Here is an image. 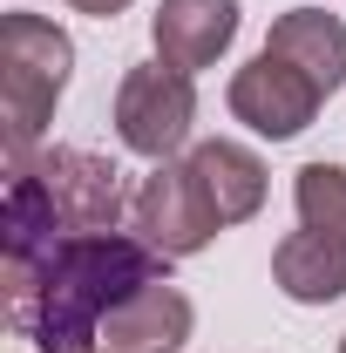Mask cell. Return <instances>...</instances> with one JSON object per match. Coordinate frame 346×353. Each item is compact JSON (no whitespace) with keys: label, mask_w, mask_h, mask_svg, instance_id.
<instances>
[{"label":"cell","mask_w":346,"mask_h":353,"mask_svg":"<svg viewBox=\"0 0 346 353\" xmlns=\"http://www.w3.org/2000/svg\"><path fill=\"white\" fill-rule=\"evenodd\" d=\"M150 279H170V259L136 231H75L41 259L7 265V326L34 340V353H88L102 340V319Z\"/></svg>","instance_id":"6da1fadb"},{"label":"cell","mask_w":346,"mask_h":353,"mask_svg":"<svg viewBox=\"0 0 346 353\" xmlns=\"http://www.w3.org/2000/svg\"><path fill=\"white\" fill-rule=\"evenodd\" d=\"M75 75V41L48 14H0V123H7V163H28L41 150L54 102Z\"/></svg>","instance_id":"7a4b0ae2"},{"label":"cell","mask_w":346,"mask_h":353,"mask_svg":"<svg viewBox=\"0 0 346 353\" xmlns=\"http://www.w3.org/2000/svg\"><path fill=\"white\" fill-rule=\"evenodd\" d=\"M197 130V75L170 61H136L116 82V143L143 163H170Z\"/></svg>","instance_id":"3957f363"},{"label":"cell","mask_w":346,"mask_h":353,"mask_svg":"<svg viewBox=\"0 0 346 353\" xmlns=\"http://www.w3.org/2000/svg\"><path fill=\"white\" fill-rule=\"evenodd\" d=\"M130 231L150 252H163V259H197V252H211L217 231H231V224L217 218V204L204 190V176L190 170V157H170V163H150V176L136 183Z\"/></svg>","instance_id":"277c9868"},{"label":"cell","mask_w":346,"mask_h":353,"mask_svg":"<svg viewBox=\"0 0 346 353\" xmlns=\"http://www.w3.org/2000/svg\"><path fill=\"white\" fill-rule=\"evenodd\" d=\"M28 170L41 176L48 204L61 218V238L75 231H123L136 190L123 183V163H109L102 150H82V143H41L28 157Z\"/></svg>","instance_id":"5b68a950"},{"label":"cell","mask_w":346,"mask_h":353,"mask_svg":"<svg viewBox=\"0 0 346 353\" xmlns=\"http://www.w3.org/2000/svg\"><path fill=\"white\" fill-rule=\"evenodd\" d=\"M319 82H305L292 61H278V54H252L238 75H231V88H224V109H231V123H245L252 136H265V143H292V136L312 130V116H319Z\"/></svg>","instance_id":"8992f818"},{"label":"cell","mask_w":346,"mask_h":353,"mask_svg":"<svg viewBox=\"0 0 346 353\" xmlns=\"http://www.w3.org/2000/svg\"><path fill=\"white\" fill-rule=\"evenodd\" d=\"M245 28V7L238 0H156L150 14V41H156V61H170L183 75L197 68H217L231 41Z\"/></svg>","instance_id":"52a82bcc"},{"label":"cell","mask_w":346,"mask_h":353,"mask_svg":"<svg viewBox=\"0 0 346 353\" xmlns=\"http://www.w3.org/2000/svg\"><path fill=\"white\" fill-rule=\"evenodd\" d=\"M197 333V306L190 292L170 279H150L143 292H130L123 306L102 319V340L95 353H183Z\"/></svg>","instance_id":"ba28073f"},{"label":"cell","mask_w":346,"mask_h":353,"mask_svg":"<svg viewBox=\"0 0 346 353\" xmlns=\"http://www.w3.org/2000/svg\"><path fill=\"white\" fill-rule=\"evenodd\" d=\"M183 157H190V170L204 176V190H211V204H217L224 224H252L265 211L272 170H265V157L252 143H238V136H204V143H190Z\"/></svg>","instance_id":"9c48e42d"},{"label":"cell","mask_w":346,"mask_h":353,"mask_svg":"<svg viewBox=\"0 0 346 353\" xmlns=\"http://www.w3.org/2000/svg\"><path fill=\"white\" fill-rule=\"evenodd\" d=\"M265 54L292 61L305 82H319V95H340L346 82V21L326 7H285L265 34Z\"/></svg>","instance_id":"30bf717a"},{"label":"cell","mask_w":346,"mask_h":353,"mask_svg":"<svg viewBox=\"0 0 346 353\" xmlns=\"http://www.w3.org/2000/svg\"><path fill=\"white\" fill-rule=\"evenodd\" d=\"M272 285L292 299V306H333L346 299V238L326 231H285L272 245Z\"/></svg>","instance_id":"8fae6325"},{"label":"cell","mask_w":346,"mask_h":353,"mask_svg":"<svg viewBox=\"0 0 346 353\" xmlns=\"http://www.w3.org/2000/svg\"><path fill=\"white\" fill-rule=\"evenodd\" d=\"M292 204H299L305 231L346 238V170H340V163H299V176H292Z\"/></svg>","instance_id":"7c38bea8"},{"label":"cell","mask_w":346,"mask_h":353,"mask_svg":"<svg viewBox=\"0 0 346 353\" xmlns=\"http://www.w3.org/2000/svg\"><path fill=\"white\" fill-rule=\"evenodd\" d=\"M75 14H88V21H116V14H130V0H68Z\"/></svg>","instance_id":"4fadbf2b"},{"label":"cell","mask_w":346,"mask_h":353,"mask_svg":"<svg viewBox=\"0 0 346 353\" xmlns=\"http://www.w3.org/2000/svg\"><path fill=\"white\" fill-rule=\"evenodd\" d=\"M340 353H346V340H340Z\"/></svg>","instance_id":"5bb4252c"},{"label":"cell","mask_w":346,"mask_h":353,"mask_svg":"<svg viewBox=\"0 0 346 353\" xmlns=\"http://www.w3.org/2000/svg\"><path fill=\"white\" fill-rule=\"evenodd\" d=\"M88 353H95V347H88Z\"/></svg>","instance_id":"9a60e30c"}]
</instances>
